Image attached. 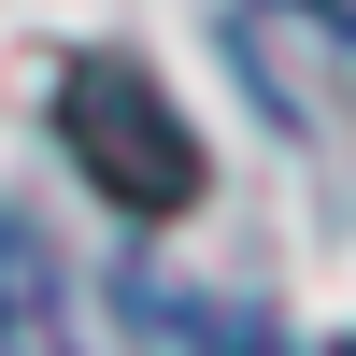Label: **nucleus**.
Segmentation results:
<instances>
[{"label":"nucleus","instance_id":"f257e3e1","mask_svg":"<svg viewBox=\"0 0 356 356\" xmlns=\"http://www.w3.org/2000/svg\"><path fill=\"white\" fill-rule=\"evenodd\" d=\"M57 143H72V171L114 214H143V228L200 200V129L171 114V86L143 72V57H72V72H57Z\"/></svg>","mask_w":356,"mask_h":356},{"label":"nucleus","instance_id":"f03ea898","mask_svg":"<svg viewBox=\"0 0 356 356\" xmlns=\"http://www.w3.org/2000/svg\"><path fill=\"white\" fill-rule=\"evenodd\" d=\"M0 356H72L57 342V257L29 214H0Z\"/></svg>","mask_w":356,"mask_h":356}]
</instances>
